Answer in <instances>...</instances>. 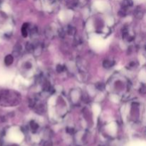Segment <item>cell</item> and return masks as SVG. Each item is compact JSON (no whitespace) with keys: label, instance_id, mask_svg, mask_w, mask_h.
<instances>
[{"label":"cell","instance_id":"obj_1","mask_svg":"<svg viewBox=\"0 0 146 146\" xmlns=\"http://www.w3.org/2000/svg\"><path fill=\"white\" fill-rule=\"evenodd\" d=\"M13 61H14V58H13V56L11 55H7L5 57V58H4V63H5V64L7 66L11 65L13 63Z\"/></svg>","mask_w":146,"mask_h":146},{"label":"cell","instance_id":"obj_2","mask_svg":"<svg viewBox=\"0 0 146 146\" xmlns=\"http://www.w3.org/2000/svg\"><path fill=\"white\" fill-rule=\"evenodd\" d=\"M28 24H24L22 26V29H21V34L24 37H27L28 35V33H27V28H28Z\"/></svg>","mask_w":146,"mask_h":146},{"label":"cell","instance_id":"obj_3","mask_svg":"<svg viewBox=\"0 0 146 146\" xmlns=\"http://www.w3.org/2000/svg\"><path fill=\"white\" fill-rule=\"evenodd\" d=\"M103 65L105 68H109V67L112 66L113 65V62H112L111 61H108V60H106V61H104Z\"/></svg>","mask_w":146,"mask_h":146},{"label":"cell","instance_id":"obj_4","mask_svg":"<svg viewBox=\"0 0 146 146\" xmlns=\"http://www.w3.org/2000/svg\"><path fill=\"white\" fill-rule=\"evenodd\" d=\"M123 4L124 7H131L133 5V1L132 0H124Z\"/></svg>","mask_w":146,"mask_h":146},{"label":"cell","instance_id":"obj_5","mask_svg":"<svg viewBox=\"0 0 146 146\" xmlns=\"http://www.w3.org/2000/svg\"><path fill=\"white\" fill-rule=\"evenodd\" d=\"M68 32L69 34H74L76 32V29L74 28V27H70V28L68 29Z\"/></svg>","mask_w":146,"mask_h":146},{"label":"cell","instance_id":"obj_6","mask_svg":"<svg viewBox=\"0 0 146 146\" xmlns=\"http://www.w3.org/2000/svg\"><path fill=\"white\" fill-rule=\"evenodd\" d=\"M56 70L58 72H61V71H63V70H64V66L61 65H58L56 67Z\"/></svg>","mask_w":146,"mask_h":146},{"label":"cell","instance_id":"obj_7","mask_svg":"<svg viewBox=\"0 0 146 146\" xmlns=\"http://www.w3.org/2000/svg\"><path fill=\"white\" fill-rule=\"evenodd\" d=\"M31 128H33V129H36L37 127H38V125H37L36 123H35L34 122V121H32V122L31 123Z\"/></svg>","mask_w":146,"mask_h":146},{"label":"cell","instance_id":"obj_8","mask_svg":"<svg viewBox=\"0 0 146 146\" xmlns=\"http://www.w3.org/2000/svg\"><path fill=\"white\" fill-rule=\"evenodd\" d=\"M26 48H27V49H28L29 51H30V50L32 49V46H31V44H27V46H26Z\"/></svg>","mask_w":146,"mask_h":146}]
</instances>
